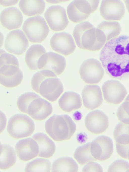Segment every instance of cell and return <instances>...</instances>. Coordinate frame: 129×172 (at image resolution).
Instances as JSON below:
<instances>
[{"mask_svg":"<svg viewBox=\"0 0 129 172\" xmlns=\"http://www.w3.org/2000/svg\"><path fill=\"white\" fill-rule=\"evenodd\" d=\"M45 129L52 139L61 142L69 140L75 133L76 126L68 115H54L46 122Z\"/></svg>","mask_w":129,"mask_h":172,"instance_id":"cell-4","label":"cell"},{"mask_svg":"<svg viewBox=\"0 0 129 172\" xmlns=\"http://www.w3.org/2000/svg\"><path fill=\"white\" fill-rule=\"evenodd\" d=\"M101 16L109 21H118L124 16V6L120 0H103L100 8Z\"/></svg>","mask_w":129,"mask_h":172,"instance_id":"cell-19","label":"cell"},{"mask_svg":"<svg viewBox=\"0 0 129 172\" xmlns=\"http://www.w3.org/2000/svg\"><path fill=\"white\" fill-rule=\"evenodd\" d=\"M113 151L112 141L106 136H99L91 143V153L96 161H104L106 160L111 156Z\"/></svg>","mask_w":129,"mask_h":172,"instance_id":"cell-15","label":"cell"},{"mask_svg":"<svg viewBox=\"0 0 129 172\" xmlns=\"http://www.w3.org/2000/svg\"><path fill=\"white\" fill-rule=\"evenodd\" d=\"M78 166L72 158L69 157L60 158L56 159L52 166V172H77Z\"/></svg>","mask_w":129,"mask_h":172,"instance_id":"cell-29","label":"cell"},{"mask_svg":"<svg viewBox=\"0 0 129 172\" xmlns=\"http://www.w3.org/2000/svg\"><path fill=\"white\" fill-rule=\"evenodd\" d=\"M73 35L77 46L82 50L96 51L105 45L98 37L96 28L87 21L77 25Z\"/></svg>","mask_w":129,"mask_h":172,"instance_id":"cell-5","label":"cell"},{"mask_svg":"<svg viewBox=\"0 0 129 172\" xmlns=\"http://www.w3.org/2000/svg\"><path fill=\"white\" fill-rule=\"evenodd\" d=\"M46 53L44 48L39 44L32 45L26 52L25 60L29 69L34 71L38 70V66L41 56Z\"/></svg>","mask_w":129,"mask_h":172,"instance_id":"cell-25","label":"cell"},{"mask_svg":"<svg viewBox=\"0 0 129 172\" xmlns=\"http://www.w3.org/2000/svg\"><path fill=\"white\" fill-rule=\"evenodd\" d=\"M108 172H129V163L122 159L114 161L109 167Z\"/></svg>","mask_w":129,"mask_h":172,"instance_id":"cell-33","label":"cell"},{"mask_svg":"<svg viewBox=\"0 0 129 172\" xmlns=\"http://www.w3.org/2000/svg\"><path fill=\"white\" fill-rule=\"evenodd\" d=\"M113 136L118 154L127 159L129 151V124L119 123L115 126Z\"/></svg>","mask_w":129,"mask_h":172,"instance_id":"cell-18","label":"cell"},{"mask_svg":"<svg viewBox=\"0 0 129 172\" xmlns=\"http://www.w3.org/2000/svg\"><path fill=\"white\" fill-rule=\"evenodd\" d=\"M15 149L18 157L24 162L29 161L37 157L39 152L37 143L30 138L19 140L16 144Z\"/></svg>","mask_w":129,"mask_h":172,"instance_id":"cell-21","label":"cell"},{"mask_svg":"<svg viewBox=\"0 0 129 172\" xmlns=\"http://www.w3.org/2000/svg\"><path fill=\"white\" fill-rule=\"evenodd\" d=\"M116 114L119 121L125 124H129V94L118 107Z\"/></svg>","mask_w":129,"mask_h":172,"instance_id":"cell-32","label":"cell"},{"mask_svg":"<svg viewBox=\"0 0 129 172\" xmlns=\"http://www.w3.org/2000/svg\"><path fill=\"white\" fill-rule=\"evenodd\" d=\"M99 59L107 75L120 80L129 79V36L122 35L107 42Z\"/></svg>","mask_w":129,"mask_h":172,"instance_id":"cell-1","label":"cell"},{"mask_svg":"<svg viewBox=\"0 0 129 172\" xmlns=\"http://www.w3.org/2000/svg\"><path fill=\"white\" fill-rule=\"evenodd\" d=\"M28 46V42L25 35L21 30L10 31L6 38L4 47L9 53L19 55L23 54Z\"/></svg>","mask_w":129,"mask_h":172,"instance_id":"cell-14","label":"cell"},{"mask_svg":"<svg viewBox=\"0 0 129 172\" xmlns=\"http://www.w3.org/2000/svg\"><path fill=\"white\" fill-rule=\"evenodd\" d=\"M96 28L104 35L107 42L118 37L121 31L120 24L115 21H103L98 25Z\"/></svg>","mask_w":129,"mask_h":172,"instance_id":"cell-28","label":"cell"},{"mask_svg":"<svg viewBox=\"0 0 129 172\" xmlns=\"http://www.w3.org/2000/svg\"><path fill=\"white\" fill-rule=\"evenodd\" d=\"M103 67L102 64L97 60L94 58L87 59L80 67L79 73L80 78L86 84H98L104 75Z\"/></svg>","mask_w":129,"mask_h":172,"instance_id":"cell-10","label":"cell"},{"mask_svg":"<svg viewBox=\"0 0 129 172\" xmlns=\"http://www.w3.org/2000/svg\"><path fill=\"white\" fill-rule=\"evenodd\" d=\"M81 96L84 107L89 110L99 108L103 102L101 90L99 86L96 85L86 86L82 90Z\"/></svg>","mask_w":129,"mask_h":172,"instance_id":"cell-20","label":"cell"},{"mask_svg":"<svg viewBox=\"0 0 129 172\" xmlns=\"http://www.w3.org/2000/svg\"><path fill=\"white\" fill-rule=\"evenodd\" d=\"M16 156L13 148L8 145H1L0 168L7 169L13 166L16 161Z\"/></svg>","mask_w":129,"mask_h":172,"instance_id":"cell-27","label":"cell"},{"mask_svg":"<svg viewBox=\"0 0 129 172\" xmlns=\"http://www.w3.org/2000/svg\"><path fill=\"white\" fill-rule=\"evenodd\" d=\"M85 125L86 129L90 132L95 134H101L105 132L108 127V118L101 111H93L86 116Z\"/></svg>","mask_w":129,"mask_h":172,"instance_id":"cell-17","label":"cell"},{"mask_svg":"<svg viewBox=\"0 0 129 172\" xmlns=\"http://www.w3.org/2000/svg\"><path fill=\"white\" fill-rule=\"evenodd\" d=\"M18 0H0V4L4 7L13 6L16 4Z\"/></svg>","mask_w":129,"mask_h":172,"instance_id":"cell-35","label":"cell"},{"mask_svg":"<svg viewBox=\"0 0 129 172\" xmlns=\"http://www.w3.org/2000/svg\"><path fill=\"white\" fill-rule=\"evenodd\" d=\"M51 164L44 158H37L28 163L25 169V172H50Z\"/></svg>","mask_w":129,"mask_h":172,"instance_id":"cell-31","label":"cell"},{"mask_svg":"<svg viewBox=\"0 0 129 172\" xmlns=\"http://www.w3.org/2000/svg\"><path fill=\"white\" fill-rule=\"evenodd\" d=\"M56 77L49 71L41 70L33 76L31 87L34 91L45 99L54 102L63 91L62 83Z\"/></svg>","mask_w":129,"mask_h":172,"instance_id":"cell-2","label":"cell"},{"mask_svg":"<svg viewBox=\"0 0 129 172\" xmlns=\"http://www.w3.org/2000/svg\"><path fill=\"white\" fill-rule=\"evenodd\" d=\"M44 16L49 27L54 31L63 30L69 24L66 10L59 5L49 7L45 11Z\"/></svg>","mask_w":129,"mask_h":172,"instance_id":"cell-11","label":"cell"},{"mask_svg":"<svg viewBox=\"0 0 129 172\" xmlns=\"http://www.w3.org/2000/svg\"><path fill=\"white\" fill-rule=\"evenodd\" d=\"M32 138L38 146V156L48 158L53 155L56 150L55 145L47 135L42 133H38L34 135Z\"/></svg>","mask_w":129,"mask_h":172,"instance_id":"cell-24","label":"cell"},{"mask_svg":"<svg viewBox=\"0 0 129 172\" xmlns=\"http://www.w3.org/2000/svg\"><path fill=\"white\" fill-rule=\"evenodd\" d=\"M50 44L53 51L65 56H68L73 53L76 48L72 36L65 32L54 33L50 40Z\"/></svg>","mask_w":129,"mask_h":172,"instance_id":"cell-16","label":"cell"},{"mask_svg":"<svg viewBox=\"0 0 129 172\" xmlns=\"http://www.w3.org/2000/svg\"><path fill=\"white\" fill-rule=\"evenodd\" d=\"M91 143L78 147L75 151L74 157L80 165H84L90 162L96 161L91 153Z\"/></svg>","mask_w":129,"mask_h":172,"instance_id":"cell-30","label":"cell"},{"mask_svg":"<svg viewBox=\"0 0 129 172\" xmlns=\"http://www.w3.org/2000/svg\"><path fill=\"white\" fill-rule=\"evenodd\" d=\"M58 105L61 109L66 113H70L80 109L82 102L80 96L73 92L64 93L59 99Z\"/></svg>","mask_w":129,"mask_h":172,"instance_id":"cell-23","label":"cell"},{"mask_svg":"<svg viewBox=\"0 0 129 172\" xmlns=\"http://www.w3.org/2000/svg\"><path fill=\"white\" fill-rule=\"evenodd\" d=\"M17 105L20 112L37 121L45 120L53 111L51 103L33 92L26 93L20 96L17 99Z\"/></svg>","mask_w":129,"mask_h":172,"instance_id":"cell-3","label":"cell"},{"mask_svg":"<svg viewBox=\"0 0 129 172\" xmlns=\"http://www.w3.org/2000/svg\"><path fill=\"white\" fill-rule=\"evenodd\" d=\"M102 90L105 101L114 105L121 103L127 93L124 86L120 82L115 80L105 82L102 86Z\"/></svg>","mask_w":129,"mask_h":172,"instance_id":"cell-12","label":"cell"},{"mask_svg":"<svg viewBox=\"0 0 129 172\" xmlns=\"http://www.w3.org/2000/svg\"><path fill=\"white\" fill-rule=\"evenodd\" d=\"M23 21V17L20 11L14 7L6 8L1 12L0 22L4 27L9 30L19 28Z\"/></svg>","mask_w":129,"mask_h":172,"instance_id":"cell-22","label":"cell"},{"mask_svg":"<svg viewBox=\"0 0 129 172\" xmlns=\"http://www.w3.org/2000/svg\"><path fill=\"white\" fill-rule=\"evenodd\" d=\"M48 3L50 4H57L60 3L68 1H58V0H46Z\"/></svg>","mask_w":129,"mask_h":172,"instance_id":"cell-36","label":"cell"},{"mask_svg":"<svg viewBox=\"0 0 129 172\" xmlns=\"http://www.w3.org/2000/svg\"><path fill=\"white\" fill-rule=\"evenodd\" d=\"M18 5L22 13L29 16L41 14L45 7L43 0H20Z\"/></svg>","mask_w":129,"mask_h":172,"instance_id":"cell-26","label":"cell"},{"mask_svg":"<svg viewBox=\"0 0 129 172\" xmlns=\"http://www.w3.org/2000/svg\"><path fill=\"white\" fill-rule=\"evenodd\" d=\"M35 128L34 122L30 118L25 115L19 114L9 119L7 131L11 137L18 139L30 136Z\"/></svg>","mask_w":129,"mask_h":172,"instance_id":"cell-8","label":"cell"},{"mask_svg":"<svg viewBox=\"0 0 129 172\" xmlns=\"http://www.w3.org/2000/svg\"><path fill=\"white\" fill-rule=\"evenodd\" d=\"M17 58L14 55L7 54L0 59V83L7 88L17 87L23 79V73L19 68Z\"/></svg>","mask_w":129,"mask_h":172,"instance_id":"cell-6","label":"cell"},{"mask_svg":"<svg viewBox=\"0 0 129 172\" xmlns=\"http://www.w3.org/2000/svg\"><path fill=\"white\" fill-rule=\"evenodd\" d=\"M127 159H128V160H129V151H128V154Z\"/></svg>","mask_w":129,"mask_h":172,"instance_id":"cell-38","label":"cell"},{"mask_svg":"<svg viewBox=\"0 0 129 172\" xmlns=\"http://www.w3.org/2000/svg\"><path fill=\"white\" fill-rule=\"evenodd\" d=\"M82 171L87 172H103L101 166L99 164L93 162H90L85 165Z\"/></svg>","mask_w":129,"mask_h":172,"instance_id":"cell-34","label":"cell"},{"mask_svg":"<svg viewBox=\"0 0 129 172\" xmlns=\"http://www.w3.org/2000/svg\"><path fill=\"white\" fill-rule=\"evenodd\" d=\"M127 9V10L129 13V0H124V1Z\"/></svg>","mask_w":129,"mask_h":172,"instance_id":"cell-37","label":"cell"},{"mask_svg":"<svg viewBox=\"0 0 129 172\" xmlns=\"http://www.w3.org/2000/svg\"><path fill=\"white\" fill-rule=\"evenodd\" d=\"M22 29L29 41L33 43L43 41L47 37L49 31L45 19L39 15L27 19L24 22Z\"/></svg>","mask_w":129,"mask_h":172,"instance_id":"cell-7","label":"cell"},{"mask_svg":"<svg viewBox=\"0 0 129 172\" xmlns=\"http://www.w3.org/2000/svg\"><path fill=\"white\" fill-rule=\"evenodd\" d=\"M66 65V60L63 56L54 52H49L41 57L38 68L40 70L49 71L57 76L63 72Z\"/></svg>","mask_w":129,"mask_h":172,"instance_id":"cell-13","label":"cell"},{"mask_svg":"<svg viewBox=\"0 0 129 172\" xmlns=\"http://www.w3.org/2000/svg\"><path fill=\"white\" fill-rule=\"evenodd\" d=\"M99 0H74L67 6L68 18L71 22L78 23L87 19L97 9Z\"/></svg>","mask_w":129,"mask_h":172,"instance_id":"cell-9","label":"cell"}]
</instances>
